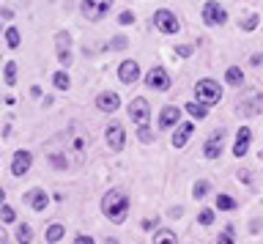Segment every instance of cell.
<instances>
[{"label":"cell","mask_w":263,"mask_h":244,"mask_svg":"<svg viewBox=\"0 0 263 244\" xmlns=\"http://www.w3.org/2000/svg\"><path fill=\"white\" fill-rule=\"evenodd\" d=\"M217 209L219 211H233L236 209V200L230 198V195H219V198H217Z\"/></svg>","instance_id":"83f0119b"},{"label":"cell","mask_w":263,"mask_h":244,"mask_svg":"<svg viewBox=\"0 0 263 244\" xmlns=\"http://www.w3.org/2000/svg\"><path fill=\"white\" fill-rule=\"evenodd\" d=\"M151 22H154V28L159 30V33H164V36H176L178 30H181V22H178V17H176V11H170V9L154 11Z\"/></svg>","instance_id":"5b68a950"},{"label":"cell","mask_w":263,"mask_h":244,"mask_svg":"<svg viewBox=\"0 0 263 244\" xmlns=\"http://www.w3.org/2000/svg\"><path fill=\"white\" fill-rule=\"evenodd\" d=\"M118 80L123 85H135L140 80V63L137 61H123L118 66Z\"/></svg>","instance_id":"4fadbf2b"},{"label":"cell","mask_w":263,"mask_h":244,"mask_svg":"<svg viewBox=\"0 0 263 244\" xmlns=\"http://www.w3.org/2000/svg\"><path fill=\"white\" fill-rule=\"evenodd\" d=\"M203 22H205L209 28L225 25V22H228V11L222 9L217 0H205V6H203Z\"/></svg>","instance_id":"ba28073f"},{"label":"cell","mask_w":263,"mask_h":244,"mask_svg":"<svg viewBox=\"0 0 263 244\" xmlns=\"http://www.w3.org/2000/svg\"><path fill=\"white\" fill-rule=\"evenodd\" d=\"M137 140L140 143H151L154 140V132H151V126H148V124H140L137 126Z\"/></svg>","instance_id":"f1b7e54d"},{"label":"cell","mask_w":263,"mask_h":244,"mask_svg":"<svg viewBox=\"0 0 263 244\" xmlns=\"http://www.w3.org/2000/svg\"><path fill=\"white\" fill-rule=\"evenodd\" d=\"M25 206H30L33 211H44L47 209V203H49V195L44 192V190H39V186H36V190H28V192H25Z\"/></svg>","instance_id":"5bb4252c"},{"label":"cell","mask_w":263,"mask_h":244,"mask_svg":"<svg viewBox=\"0 0 263 244\" xmlns=\"http://www.w3.org/2000/svg\"><path fill=\"white\" fill-rule=\"evenodd\" d=\"M16 241H20V244H30L33 241L30 225H20V228H16Z\"/></svg>","instance_id":"4316f807"},{"label":"cell","mask_w":263,"mask_h":244,"mask_svg":"<svg viewBox=\"0 0 263 244\" xmlns=\"http://www.w3.org/2000/svg\"><path fill=\"white\" fill-rule=\"evenodd\" d=\"M143 83H145V88H151V91H170V74L164 66H154L143 77Z\"/></svg>","instance_id":"9c48e42d"},{"label":"cell","mask_w":263,"mask_h":244,"mask_svg":"<svg viewBox=\"0 0 263 244\" xmlns=\"http://www.w3.org/2000/svg\"><path fill=\"white\" fill-rule=\"evenodd\" d=\"M132 22H135V11H121L118 14V25H132Z\"/></svg>","instance_id":"d6a6232c"},{"label":"cell","mask_w":263,"mask_h":244,"mask_svg":"<svg viewBox=\"0 0 263 244\" xmlns=\"http://www.w3.org/2000/svg\"><path fill=\"white\" fill-rule=\"evenodd\" d=\"M250 63H252V66H260V63H263V55H252Z\"/></svg>","instance_id":"ab89813d"},{"label":"cell","mask_w":263,"mask_h":244,"mask_svg":"<svg viewBox=\"0 0 263 244\" xmlns=\"http://www.w3.org/2000/svg\"><path fill=\"white\" fill-rule=\"evenodd\" d=\"M195 132V124L192 121H186V124H176V135H173V148H184L186 140L192 137Z\"/></svg>","instance_id":"ac0fdd59"},{"label":"cell","mask_w":263,"mask_h":244,"mask_svg":"<svg viewBox=\"0 0 263 244\" xmlns=\"http://www.w3.org/2000/svg\"><path fill=\"white\" fill-rule=\"evenodd\" d=\"M195 102H203V104L222 102V88H219L217 80H209V77L197 80L195 83Z\"/></svg>","instance_id":"3957f363"},{"label":"cell","mask_w":263,"mask_h":244,"mask_svg":"<svg viewBox=\"0 0 263 244\" xmlns=\"http://www.w3.org/2000/svg\"><path fill=\"white\" fill-rule=\"evenodd\" d=\"M225 137H228L225 129H214V135L203 143V157L205 159H217L222 154V148H225Z\"/></svg>","instance_id":"8fae6325"},{"label":"cell","mask_w":263,"mask_h":244,"mask_svg":"<svg viewBox=\"0 0 263 244\" xmlns=\"http://www.w3.org/2000/svg\"><path fill=\"white\" fill-rule=\"evenodd\" d=\"M260 110H263V93H260V91L250 88V91H244L241 96H238L236 112H238L241 118H255Z\"/></svg>","instance_id":"7a4b0ae2"},{"label":"cell","mask_w":263,"mask_h":244,"mask_svg":"<svg viewBox=\"0 0 263 244\" xmlns=\"http://www.w3.org/2000/svg\"><path fill=\"white\" fill-rule=\"evenodd\" d=\"M0 219H3V222H14V219H16L14 209H11V206H6V203H3V206H0Z\"/></svg>","instance_id":"4dcf8cb0"},{"label":"cell","mask_w":263,"mask_h":244,"mask_svg":"<svg viewBox=\"0 0 263 244\" xmlns=\"http://www.w3.org/2000/svg\"><path fill=\"white\" fill-rule=\"evenodd\" d=\"M176 52L181 55V58H189V55L195 52V47H192V44H178V47H176Z\"/></svg>","instance_id":"d590c367"},{"label":"cell","mask_w":263,"mask_h":244,"mask_svg":"<svg viewBox=\"0 0 263 244\" xmlns=\"http://www.w3.org/2000/svg\"><path fill=\"white\" fill-rule=\"evenodd\" d=\"M20 42H22L20 30H16V28H8V30H6V44H8V50H16V47H20Z\"/></svg>","instance_id":"d4e9b609"},{"label":"cell","mask_w":263,"mask_h":244,"mask_svg":"<svg viewBox=\"0 0 263 244\" xmlns=\"http://www.w3.org/2000/svg\"><path fill=\"white\" fill-rule=\"evenodd\" d=\"M104 140H107V145H110L112 154H121L123 145H126V132H123V124H118V121L107 124V129H104Z\"/></svg>","instance_id":"52a82bcc"},{"label":"cell","mask_w":263,"mask_h":244,"mask_svg":"<svg viewBox=\"0 0 263 244\" xmlns=\"http://www.w3.org/2000/svg\"><path fill=\"white\" fill-rule=\"evenodd\" d=\"M197 222H200V225H211L214 222V211L211 209H203L200 214H197Z\"/></svg>","instance_id":"1f68e13d"},{"label":"cell","mask_w":263,"mask_h":244,"mask_svg":"<svg viewBox=\"0 0 263 244\" xmlns=\"http://www.w3.org/2000/svg\"><path fill=\"white\" fill-rule=\"evenodd\" d=\"M0 17H3V20H11V17H14V9H8V6H3V9H0Z\"/></svg>","instance_id":"74e56055"},{"label":"cell","mask_w":263,"mask_h":244,"mask_svg":"<svg viewBox=\"0 0 263 244\" xmlns=\"http://www.w3.org/2000/svg\"><path fill=\"white\" fill-rule=\"evenodd\" d=\"M102 214L110 219V222L121 225L123 219H126V214H129V198L121 190H110L102 198Z\"/></svg>","instance_id":"6da1fadb"},{"label":"cell","mask_w":263,"mask_h":244,"mask_svg":"<svg viewBox=\"0 0 263 244\" xmlns=\"http://www.w3.org/2000/svg\"><path fill=\"white\" fill-rule=\"evenodd\" d=\"M250 143H252V129L250 126H241L236 132V143H233V157L241 159L247 151H250Z\"/></svg>","instance_id":"2e32d148"},{"label":"cell","mask_w":263,"mask_h":244,"mask_svg":"<svg viewBox=\"0 0 263 244\" xmlns=\"http://www.w3.org/2000/svg\"><path fill=\"white\" fill-rule=\"evenodd\" d=\"M225 83L233 85V88H241V85H244V71L238 69V66H228V71H225Z\"/></svg>","instance_id":"d6986e66"},{"label":"cell","mask_w":263,"mask_h":244,"mask_svg":"<svg viewBox=\"0 0 263 244\" xmlns=\"http://www.w3.org/2000/svg\"><path fill=\"white\" fill-rule=\"evenodd\" d=\"M55 52H58V63H61L63 69L71 66L74 55H71V33L69 30H58L55 33Z\"/></svg>","instance_id":"8992f818"},{"label":"cell","mask_w":263,"mask_h":244,"mask_svg":"<svg viewBox=\"0 0 263 244\" xmlns=\"http://www.w3.org/2000/svg\"><path fill=\"white\" fill-rule=\"evenodd\" d=\"M107 244H118V239H107Z\"/></svg>","instance_id":"7bdbcfd3"},{"label":"cell","mask_w":263,"mask_h":244,"mask_svg":"<svg viewBox=\"0 0 263 244\" xmlns=\"http://www.w3.org/2000/svg\"><path fill=\"white\" fill-rule=\"evenodd\" d=\"M121 107V96L115 93V91H102L96 96V110H102V112H115Z\"/></svg>","instance_id":"9a60e30c"},{"label":"cell","mask_w":263,"mask_h":244,"mask_svg":"<svg viewBox=\"0 0 263 244\" xmlns=\"http://www.w3.org/2000/svg\"><path fill=\"white\" fill-rule=\"evenodd\" d=\"M74 244H93V239H90V236H77Z\"/></svg>","instance_id":"f35d334b"},{"label":"cell","mask_w":263,"mask_h":244,"mask_svg":"<svg viewBox=\"0 0 263 244\" xmlns=\"http://www.w3.org/2000/svg\"><path fill=\"white\" fill-rule=\"evenodd\" d=\"M30 165H33V154L30 151H16L14 154V159H11V176H16V178H22V176H28V170H30Z\"/></svg>","instance_id":"7c38bea8"},{"label":"cell","mask_w":263,"mask_h":244,"mask_svg":"<svg viewBox=\"0 0 263 244\" xmlns=\"http://www.w3.org/2000/svg\"><path fill=\"white\" fill-rule=\"evenodd\" d=\"M181 110H186L192 118H197V121H203L205 116H209V104H203V102H189L186 107H181Z\"/></svg>","instance_id":"ffe728a7"},{"label":"cell","mask_w":263,"mask_h":244,"mask_svg":"<svg viewBox=\"0 0 263 244\" xmlns=\"http://www.w3.org/2000/svg\"><path fill=\"white\" fill-rule=\"evenodd\" d=\"M3 200H6V192H3V186H0V206H3Z\"/></svg>","instance_id":"60d3db41"},{"label":"cell","mask_w":263,"mask_h":244,"mask_svg":"<svg viewBox=\"0 0 263 244\" xmlns=\"http://www.w3.org/2000/svg\"><path fill=\"white\" fill-rule=\"evenodd\" d=\"M112 3H115V0H82V3H80V14L88 22H102L107 14H110Z\"/></svg>","instance_id":"277c9868"},{"label":"cell","mask_w":263,"mask_h":244,"mask_svg":"<svg viewBox=\"0 0 263 244\" xmlns=\"http://www.w3.org/2000/svg\"><path fill=\"white\" fill-rule=\"evenodd\" d=\"M205 192H209V181H197V184H195V190H192V195H195L197 200H200Z\"/></svg>","instance_id":"836d02e7"},{"label":"cell","mask_w":263,"mask_h":244,"mask_svg":"<svg viewBox=\"0 0 263 244\" xmlns=\"http://www.w3.org/2000/svg\"><path fill=\"white\" fill-rule=\"evenodd\" d=\"M258 22H260V17H258V14H250V17H244L241 22H238V28H241V30H247V33H252V30L258 28Z\"/></svg>","instance_id":"484cf974"},{"label":"cell","mask_w":263,"mask_h":244,"mask_svg":"<svg viewBox=\"0 0 263 244\" xmlns=\"http://www.w3.org/2000/svg\"><path fill=\"white\" fill-rule=\"evenodd\" d=\"M126 47H129V39H126V36H112V39H110V50L121 52V50H126Z\"/></svg>","instance_id":"f546056e"},{"label":"cell","mask_w":263,"mask_h":244,"mask_svg":"<svg viewBox=\"0 0 263 244\" xmlns=\"http://www.w3.org/2000/svg\"><path fill=\"white\" fill-rule=\"evenodd\" d=\"M181 107H176V104H164L162 112H159V129H170V126H176L178 121H181Z\"/></svg>","instance_id":"e0dca14e"},{"label":"cell","mask_w":263,"mask_h":244,"mask_svg":"<svg viewBox=\"0 0 263 244\" xmlns=\"http://www.w3.org/2000/svg\"><path fill=\"white\" fill-rule=\"evenodd\" d=\"M236 176H238V181H244V184H250V181H252V173H250V170H238Z\"/></svg>","instance_id":"8d00e7d4"},{"label":"cell","mask_w":263,"mask_h":244,"mask_svg":"<svg viewBox=\"0 0 263 244\" xmlns=\"http://www.w3.org/2000/svg\"><path fill=\"white\" fill-rule=\"evenodd\" d=\"M154 244H178V239H176V233H173V231L164 228V231H159L154 236Z\"/></svg>","instance_id":"7402d4cb"},{"label":"cell","mask_w":263,"mask_h":244,"mask_svg":"<svg viewBox=\"0 0 263 244\" xmlns=\"http://www.w3.org/2000/svg\"><path fill=\"white\" fill-rule=\"evenodd\" d=\"M3 241H6V231L0 228V244H3Z\"/></svg>","instance_id":"b9f144b4"},{"label":"cell","mask_w":263,"mask_h":244,"mask_svg":"<svg viewBox=\"0 0 263 244\" xmlns=\"http://www.w3.org/2000/svg\"><path fill=\"white\" fill-rule=\"evenodd\" d=\"M129 118L135 121V124H148V118H151V104H148L145 96H137V99H132L129 102Z\"/></svg>","instance_id":"30bf717a"},{"label":"cell","mask_w":263,"mask_h":244,"mask_svg":"<svg viewBox=\"0 0 263 244\" xmlns=\"http://www.w3.org/2000/svg\"><path fill=\"white\" fill-rule=\"evenodd\" d=\"M217 244H233V228H225V233H222L219 236V239H217Z\"/></svg>","instance_id":"e575fe53"},{"label":"cell","mask_w":263,"mask_h":244,"mask_svg":"<svg viewBox=\"0 0 263 244\" xmlns=\"http://www.w3.org/2000/svg\"><path fill=\"white\" fill-rule=\"evenodd\" d=\"M63 233H66V228H63V225H49V228H47V241H49V244L61 241V239H63Z\"/></svg>","instance_id":"cb8c5ba5"},{"label":"cell","mask_w":263,"mask_h":244,"mask_svg":"<svg viewBox=\"0 0 263 244\" xmlns=\"http://www.w3.org/2000/svg\"><path fill=\"white\" fill-rule=\"evenodd\" d=\"M3 80H6V85H8V88L16 85V63H14V61H8V63H6V69H3Z\"/></svg>","instance_id":"603a6c76"},{"label":"cell","mask_w":263,"mask_h":244,"mask_svg":"<svg viewBox=\"0 0 263 244\" xmlns=\"http://www.w3.org/2000/svg\"><path fill=\"white\" fill-rule=\"evenodd\" d=\"M52 85L58 88V91H69V88H71V77H69V71H66V69L55 71V74H52Z\"/></svg>","instance_id":"44dd1931"}]
</instances>
